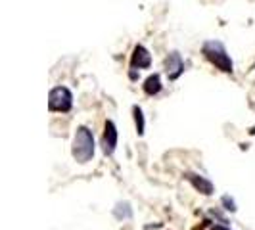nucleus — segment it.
Segmentation results:
<instances>
[{"instance_id": "nucleus-8", "label": "nucleus", "mask_w": 255, "mask_h": 230, "mask_svg": "<svg viewBox=\"0 0 255 230\" xmlns=\"http://www.w3.org/2000/svg\"><path fill=\"white\" fill-rule=\"evenodd\" d=\"M161 77H159V73H153V75H150L146 81H144V85H142V89H144V92L148 94V96H155V94H159L161 92Z\"/></svg>"}, {"instance_id": "nucleus-4", "label": "nucleus", "mask_w": 255, "mask_h": 230, "mask_svg": "<svg viewBox=\"0 0 255 230\" xmlns=\"http://www.w3.org/2000/svg\"><path fill=\"white\" fill-rule=\"evenodd\" d=\"M165 73L169 81H177L184 73V62H182L179 52H171L165 58Z\"/></svg>"}, {"instance_id": "nucleus-7", "label": "nucleus", "mask_w": 255, "mask_h": 230, "mask_svg": "<svg viewBox=\"0 0 255 230\" xmlns=\"http://www.w3.org/2000/svg\"><path fill=\"white\" fill-rule=\"evenodd\" d=\"M184 179L188 180V182H190L192 186H194L198 192H202L204 196H211V194L215 192L213 182H211V180H207L205 177H202V175H196V173H186V175H184Z\"/></svg>"}, {"instance_id": "nucleus-2", "label": "nucleus", "mask_w": 255, "mask_h": 230, "mask_svg": "<svg viewBox=\"0 0 255 230\" xmlns=\"http://www.w3.org/2000/svg\"><path fill=\"white\" fill-rule=\"evenodd\" d=\"M71 153L77 163H89L94 157V134L89 127H79L73 138Z\"/></svg>"}, {"instance_id": "nucleus-5", "label": "nucleus", "mask_w": 255, "mask_h": 230, "mask_svg": "<svg viewBox=\"0 0 255 230\" xmlns=\"http://www.w3.org/2000/svg\"><path fill=\"white\" fill-rule=\"evenodd\" d=\"M117 148V127L114 121H106L102 134V150L106 155H112Z\"/></svg>"}, {"instance_id": "nucleus-9", "label": "nucleus", "mask_w": 255, "mask_h": 230, "mask_svg": "<svg viewBox=\"0 0 255 230\" xmlns=\"http://www.w3.org/2000/svg\"><path fill=\"white\" fill-rule=\"evenodd\" d=\"M132 115H134V123H136V132H138V136H142V134H144L146 123H144V114H142V110L138 108V106L132 108Z\"/></svg>"}, {"instance_id": "nucleus-10", "label": "nucleus", "mask_w": 255, "mask_h": 230, "mask_svg": "<svg viewBox=\"0 0 255 230\" xmlns=\"http://www.w3.org/2000/svg\"><path fill=\"white\" fill-rule=\"evenodd\" d=\"M114 215L117 219H130L132 217V209L128 204H117V207L114 209Z\"/></svg>"}, {"instance_id": "nucleus-6", "label": "nucleus", "mask_w": 255, "mask_h": 230, "mask_svg": "<svg viewBox=\"0 0 255 230\" xmlns=\"http://www.w3.org/2000/svg\"><path fill=\"white\" fill-rule=\"evenodd\" d=\"M150 65H152V54L148 52L146 46L136 44L130 54V67L132 69H148Z\"/></svg>"}, {"instance_id": "nucleus-3", "label": "nucleus", "mask_w": 255, "mask_h": 230, "mask_svg": "<svg viewBox=\"0 0 255 230\" xmlns=\"http://www.w3.org/2000/svg\"><path fill=\"white\" fill-rule=\"evenodd\" d=\"M73 108V94L67 87H56L48 94V110L50 112H62L67 114Z\"/></svg>"}, {"instance_id": "nucleus-11", "label": "nucleus", "mask_w": 255, "mask_h": 230, "mask_svg": "<svg viewBox=\"0 0 255 230\" xmlns=\"http://www.w3.org/2000/svg\"><path fill=\"white\" fill-rule=\"evenodd\" d=\"M221 202H223V205H225V209H229V211H232V213L236 211V204H234V200H232V198L223 196V200H221Z\"/></svg>"}, {"instance_id": "nucleus-1", "label": "nucleus", "mask_w": 255, "mask_h": 230, "mask_svg": "<svg viewBox=\"0 0 255 230\" xmlns=\"http://www.w3.org/2000/svg\"><path fill=\"white\" fill-rule=\"evenodd\" d=\"M202 54L209 64L217 67L219 71H223V73H232L234 71L232 58L229 56V52H227L225 44L221 40H205L204 46H202Z\"/></svg>"}, {"instance_id": "nucleus-12", "label": "nucleus", "mask_w": 255, "mask_h": 230, "mask_svg": "<svg viewBox=\"0 0 255 230\" xmlns=\"http://www.w3.org/2000/svg\"><path fill=\"white\" fill-rule=\"evenodd\" d=\"M211 230H230V229L223 227V225H215V227H211Z\"/></svg>"}]
</instances>
